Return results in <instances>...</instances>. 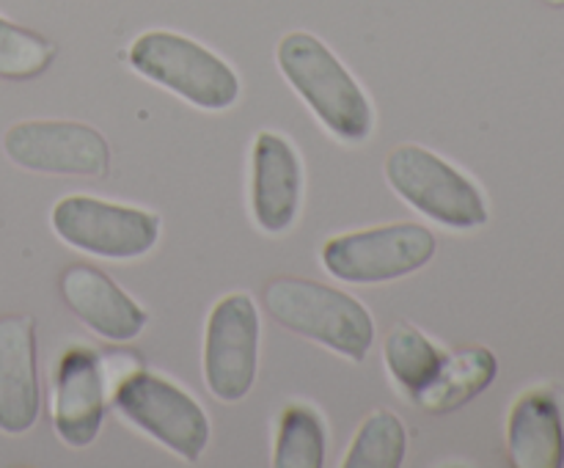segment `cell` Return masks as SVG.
<instances>
[{
	"mask_svg": "<svg viewBox=\"0 0 564 468\" xmlns=\"http://www.w3.org/2000/svg\"><path fill=\"white\" fill-rule=\"evenodd\" d=\"M275 61L297 97L336 138L352 143L369 138L375 121L372 105L334 50L312 33L295 31L281 39Z\"/></svg>",
	"mask_w": 564,
	"mask_h": 468,
	"instance_id": "1",
	"label": "cell"
},
{
	"mask_svg": "<svg viewBox=\"0 0 564 468\" xmlns=\"http://www.w3.org/2000/svg\"><path fill=\"white\" fill-rule=\"evenodd\" d=\"M262 301L275 323L290 328L292 334L325 345L350 361H364L372 350V314L361 301L336 286L281 275L264 286Z\"/></svg>",
	"mask_w": 564,
	"mask_h": 468,
	"instance_id": "2",
	"label": "cell"
},
{
	"mask_svg": "<svg viewBox=\"0 0 564 468\" xmlns=\"http://www.w3.org/2000/svg\"><path fill=\"white\" fill-rule=\"evenodd\" d=\"M130 66L202 110H226L240 97L235 69L213 50L174 31L141 33L130 47Z\"/></svg>",
	"mask_w": 564,
	"mask_h": 468,
	"instance_id": "3",
	"label": "cell"
},
{
	"mask_svg": "<svg viewBox=\"0 0 564 468\" xmlns=\"http://www.w3.org/2000/svg\"><path fill=\"white\" fill-rule=\"evenodd\" d=\"M386 179L402 202L449 229L488 224V204L466 174L419 143H402L386 160Z\"/></svg>",
	"mask_w": 564,
	"mask_h": 468,
	"instance_id": "4",
	"label": "cell"
},
{
	"mask_svg": "<svg viewBox=\"0 0 564 468\" xmlns=\"http://www.w3.org/2000/svg\"><path fill=\"white\" fill-rule=\"evenodd\" d=\"M113 405L127 422L193 462L209 444V424L204 407L171 380L147 369H132L113 383Z\"/></svg>",
	"mask_w": 564,
	"mask_h": 468,
	"instance_id": "5",
	"label": "cell"
},
{
	"mask_svg": "<svg viewBox=\"0 0 564 468\" xmlns=\"http://www.w3.org/2000/svg\"><path fill=\"white\" fill-rule=\"evenodd\" d=\"M435 235L422 224H389L339 235L323 246V268L347 284H386L422 270Z\"/></svg>",
	"mask_w": 564,
	"mask_h": 468,
	"instance_id": "6",
	"label": "cell"
},
{
	"mask_svg": "<svg viewBox=\"0 0 564 468\" xmlns=\"http://www.w3.org/2000/svg\"><path fill=\"white\" fill-rule=\"evenodd\" d=\"M50 224L66 246L105 259H138L160 240L158 215L94 196H64Z\"/></svg>",
	"mask_w": 564,
	"mask_h": 468,
	"instance_id": "7",
	"label": "cell"
},
{
	"mask_svg": "<svg viewBox=\"0 0 564 468\" xmlns=\"http://www.w3.org/2000/svg\"><path fill=\"white\" fill-rule=\"evenodd\" d=\"M259 367V312L246 292L215 303L204 330V380L220 402H240Z\"/></svg>",
	"mask_w": 564,
	"mask_h": 468,
	"instance_id": "8",
	"label": "cell"
},
{
	"mask_svg": "<svg viewBox=\"0 0 564 468\" xmlns=\"http://www.w3.org/2000/svg\"><path fill=\"white\" fill-rule=\"evenodd\" d=\"M3 152L20 168L61 176H99L110 168L102 132L83 121H20L3 135Z\"/></svg>",
	"mask_w": 564,
	"mask_h": 468,
	"instance_id": "9",
	"label": "cell"
},
{
	"mask_svg": "<svg viewBox=\"0 0 564 468\" xmlns=\"http://www.w3.org/2000/svg\"><path fill=\"white\" fill-rule=\"evenodd\" d=\"M108 378L99 356L88 347H69L55 367L53 424L58 438L83 449L99 435L108 407Z\"/></svg>",
	"mask_w": 564,
	"mask_h": 468,
	"instance_id": "10",
	"label": "cell"
},
{
	"mask_svg": "<svg viewBox=\"0 0 564 468\" xmlns=\"http://www.w3.org/2000/svg\"><path fill=\"white\" fill-rule=\"evenodd\" d=\"M303 168L284 135L259 132L251 149V213L259 229L284 235L297 218Z\"/></svg>",
	"mask_w": 564,
	"mask_h": 468,
	"instance_id": "11",
	"label": "cell"
},
{
	"mask_svg": "<svg viewBox=\"0 0 564 468\" xmlns=\"http://www.w3.org/2000/svg\"><path fill=\"white\" fill-rule=\"evenodd\" d=\"M42 391L31 317H0V433L22 435L39 422Z\"/></svg>",
	"mask_w": 564,
	"mask_h": 468,
	"instance_id": "12",
	"label": "cell"
},
{
	"mask_svg": "<svg viewBox=\"0 0 564 468\" xmlns=\"http://www.w3.org/2000/svg\"><path fill=\"white\" fill-rule=\"evenodd\" d=\"M66 306L108 341H132L143 334L149 317L108 273L91 264H69L61 273Z\"/></svg>",
	"mask_w": 564,
	"mask_h": 468,
	"instance_id": "13",
	"label": "cell"
},
{
	"mask_svg": "<svg viewBox=\"0 0 564 468\" xmlns=\"http://www.w3.org/2000/svg\"><path fill=\"white\" fill-rule=\"evenodd\" d=\"M507 449L518 468L564 466L562 413L551 391L534 389L518 396L507 418Z\"/></svg>",
	"mask_w": 564,
	"mask_h": 468,
	"instance_id": "14",
	"label": "cell"
},
{
	"mask_svg": "<svg viewBox=\"0 0 564 468\" xmlns=\"http://www.w3.org/2000/svg\"><path fill=\"white\" fill-rule=\"evenodd\" d=\"M499 363L488 347H466L444 358L438 374L413 400L427 413H452L482 394L496 380Z\"/></svg>",
	"mask_w": 564,
	"mask_h": 468,
	"instance_id": "15",
	"label": "cell"
},
{
	"mask_svg": "<svg viewBox=\"0 0 564 468\" xmlns=\"http://www.w3.org/2000/svg\"><path fill=\"white\" fill-rule=\"evenodd\" d=\"M383 356L389 372L411 396H416L424 385H430V380L438 374L446 358L422 330L408 323H400L391 330L383 345Z\"/></svg>",
	"mask_w": 564,
	"mask_h": 468,
	"instance_id": "16",
	"label": "cell"
},
{
	"mask_svg": "<svg viewBox=\"0 0 564 468\" xmlns=\"http://www.w3.org/2000/svg\"><path fill=\"white\" fill-rule=\"evenodd\" d=\"M408 451V429L391 411L378 407L352 438L345 468H400Z\"/></svg>",
	"mask_w": 564,
	"mask_h": 468,
	"instance_id": "17",
	"label": "cell"
},
{
	"mask_svg": "<svg viewBox=\"0 0 564 468\" xmlns=\"http://www.w3.org/2000/svg\"><path fill=\"white\" fill-rule=\"evenodd\" d=\"M325 424L308 405H290L275 435V468H323Z\"/></svg>",
	"mask_w": 564,
	"mask_h": 468,
	"instance_id": "18",
	"label": "cell"
},
{
	"mask_svg": "<svg viewBox=\"0 0 564 468\" xmlns=\"http://www.w3.org/2000/svg\"><path fill=\"white\" fill-rule=\"evenodd\" d=\"M55 58V44L47 36L0 17V77L3 80H31Z\"/></svg>",
	"mask_w": 564,
	"mask_h": 468,
	"instance_id": "19",
	"label": "cell"
},
{
	"mask_svg": "<svg viewBox=\"0 0 564 468\" xmlns=\"http://www.w3.org/2000/svg\"><path fill=\"white\" fill-rule=\"evenodd\" d=\"M543 3L554 6V9H564V0H543Z\"/></svg>",
	"mask_w": 564,
	"mask_h": 468,
	"instance_id": "20",
	"label": "cell"
}]
</instances>
